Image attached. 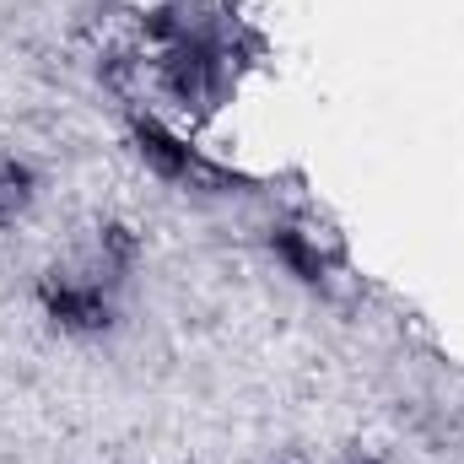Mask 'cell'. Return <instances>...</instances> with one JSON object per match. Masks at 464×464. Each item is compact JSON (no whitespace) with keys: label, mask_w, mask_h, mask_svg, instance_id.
Returning <instances> with one entry per match:
<instances>
[{"label":"cell","mask_w":464,"mask_h":464,"mask_svg":"<svg viewBox=\"0 0 464 464\" xmlns=\"http://www.w3.org/2000/svg\"><path fill=\"white\" fill-rule=\"evenodd\" d=\"M38 308H44V319H49L60 335H71V341H98V335H109L119 324V308L103 286L71 281V276H60V270H49V276L38 281Z\"/></svg>","instance_id":"obj_1"},{"label":"cell","mask_w":464,"mask_h":464,"mask_svg":"<svg viewBox=\"0 0 464 464\" xmlns=\"http://www.w3.org/2000/svg\"><path fill=\"white\" fill-rule=\"evenodd\" d=\"M130 140H135L140 162H146L157 179H173V184H200V189H227V179H222L211 162H200V151H195V146H184L168 124H157L151 114H135V119H130Z\"/></svg>","instance_id":"obj_2"},{"label":"cell","mask_w":464,"mask_h":464,"mask_svg":"<svg viewBox=\"0 0 464 464\" xmlns=\"http://www.w3.org/2000/svg\"><path fill=\"white\" fill-rule=\"evenodd\" d=\"M157 87L184 103V109H206L217 98V54L195 38H179L157 54Z\"/></svg>","instance_id":"obj_3"},{"label":"cell","mask_w":464,"mask_h":464,"mask_svg":"<svg viewBox=\"0 0 464 464\" xmlns=\"http://www.w3.org/2000/svg\"><path fill=\"white\" fill-rule=\"evenodd\" d=\"M265 243H270V254L286 265V276H297V281H308V286H319L324 281V254H319V243L308 237V232L297 227H270L265 232Z\"/></svg>","instance_id":"obj_4"},{"label":"cell","mask_w":464,"mask_h":464,"mask_svg":"<svg viewBox=\"0 0 464 464\" xmlns=\"http://www.w3.org/2000/svg\"><path fill=\"white\" fill-rule=\"evenodd\" d=\"M38 200V168L27 157H0V222L22 217Z\"/></svg>","instance_id":"obj_5"},{"label":"cell","mask_w":464,"mask_h":464,"mask_svg":"<svg viewBox=\"0 0 464 464\" xmlns=\"http://www.w3.org/2000/svg\"><path fill=\"white\" fill-rule=\"evenodd\" d=\"M98 259H103V270H130L135 259H140V237L130 222H103L98 227Z\"/></svg>","instance_id":"obj_6"},{"label":"cell","mask_w":464,"mask_h":464,"mask_svg":"<svg viewBox=\"0 0 464 464\" xmlns=\"http://www.w3.org/2000/svg\"><path fill=\"white\" fill-rule=\"evenodd\" d=\"M341 464H383V459H372V454H346Z\"/></svg>","instance_id":"obj_7"}]
</instances>
